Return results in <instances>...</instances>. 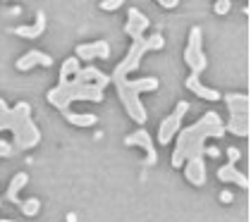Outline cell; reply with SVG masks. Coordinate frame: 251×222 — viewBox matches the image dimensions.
<instances>
[{"mask_svg":"<svg viewBox=\"0 0 251 222\" xmlns=\"http://www.w3.org/2000/svg\"><path fill=\"white\" fill-rule=\"evenodd\" d=\"M160 7H168V10H173V7H177V0H160Z\"/></svg>","mask_w":251,"mask_h":222,"instance_id":"obj_26","label":"cell"},{"mask_svg":"<svg viewBox=\"0 0 251 222\" xmlns=\"http://www.w3.org/2000/svg\"><path fill=\"white\" fill-rule=\"evenodd\" d=\"M75 81H77V84H94L98 89H105L108 81H110V76L103 74L98 67H81V70L75 74Z\"/></svg>","mask_w":251,"mask_h":222,"instance_id":"obj_13","label":"cell"},{"mask_svg":"<svg viewBox=\"0 0 251 222\" xmlns=\"http://www.w3.org/2000/svg\"><path fill=\"white\" fill-rule=\"evenodd\" d=\"M62 117L75 124V127H94L98 124V117L94 112H70V110H62Z\"/></svg>","mask_w":251,"mask_h":222,"instance_id":"obj_19","label":"cell"},{"mask_svg":"<svg viewBox=\"0 0 251 222\" xmlns=\"http://www.w3.org/2000/svg\"><path fill=\"white\" fill-rule=\"evenodd\" d=\"M26 182H29V174L26 172H17L15 177H12V182H10V186H7V191H5V198L10 201V203L20 205V191L26 186Z\"/></svg>","mask_w":251,"mask_h":222,"instance_id":"obj_18","label":"cell"},{"mask_svg":"<svg viewBox=\"0 0 251 222\" xmlns=\"http://www.w3.org/2000/svg\"><path fill=\"white\" fill-rule=\"evenodd\" d=\"M20 208H22V213H24L26 218H34V215H39L41 201L39 198H26V201H22L20 203Z\"/></svg>","mask_w":251,"mask_h":222,"instance_id":"obj_21","label":"cell"},{"mask_svg":"<svg viewBox=\"0 0 251 222\" xmlns=\"http://www.w3.org/2000/svg\"><path fill=\"white\" fill-rule=\"evenodd\" d=\"M146 29H149V17L141 12V10H127V24H125V34L132 38V41H139V38H144L146 34Z\"/></svg>","mask_w":251,"mask_h":222,"instance_id":"obj_10","label":"cell"},{"mask_svg":"<svg viewBox=\"0 0 251 222\" xmlns=\"http://www.w3.org/2000/svg\"><path fill=\"white\" fill-rule=\"evenodd\" d=\"M43 31H46V12H43V10H36V19H34V24L12 29V34H17V36H22V38H39Z\"/></svg>","mask_w":251,"mask_h":222,"instance_id":"obj_15","label":"cell"},{"mask_svg":"<svg viewBox=\"0 0 251 222\" xmlns=\"http://www.w3.org/2000/svg\"><path fill=\"white\" fill-rule=\"evenodd\" d=\"M218 179L225 182V184H230L232 182V184L242 186V189H247V191H249V186H251L249 177H247L244 172H239L237 165H232V163H225L223 167H218Z\"/></svg>","mask_w":251,"mask_h":222,"instance_id":"obj_12","label":"cell"},{"mask_svg":"<svg viewBox=\"0 0 251 222\" xmlns=\"http://www.w3.org/2000/svg\"><path fill=\"white\" fill-rule=\"evenodd\" d=\"M12 131L20 150H31L41 144V131L31 120V105L17 103L15 108H7V103L0 98V131Z\"/></svg>","mask_w":251,"mask_h":222,"instance_id":"obj_2","label":"cell"},{"mask_svg":"<svg viewBox=\"0 0 251 222\" xmlns=\"http://www.w3.org/2000/svg\"><path fill=\"white\" fill-rule=\"evenodd\" d=\"M0 222H17V220H0Z\"/></svg>","mask_w":251,"mask_h":222,"instance_id":"obj_29","label":"cell"},{"mask_svg":"<svg viewBox=\"0 0 251 222\" xmlns=\"http://www.w3.org/2000/svg\"><path fill=\"white\" fill-rule=\"evenodd\" d=\"M234 134V136H242L247 139L251 134V115H230V122L225 124V134Z\"/></svg>","mask_w":251,"mask_h":222,"instance_id":"obj_16","label":"cell"},{"mask_svg":"<svg viewBox=\"0 0 251 222\" xmlns=\"http://www.w3.org/2000/svg\"><path fill=\"white\" fill-rule=\"evenodd\" d=\"M81 70V65H79V60L75 55L67 57L65 62H62V67H60V79L58 81H70V76L75 79V74Z\"/></svg>","mask_w":251,"mask_h":222,"instance_id":"obj_20","label":"cell"},{"mask_svg":"<svg viewBox=\"0 0 251 222\" xmlns=\"http://www.w3.org/2000/svg\"><path fill=\"white\" fill-rule=\"evenodd\" d=\"M48 103L60 112L67 110V105L72 100H86V103H103V89H98L94 84H77L75 79L70 81H58V86H53L46 93Z\"/></svg>","mask_w":251,"mask_h":222,"instance_id":"obj_4","label":"cell"},{"mask_svg":"<svg viewBox=\"0 0 251 222\" xmlns=\"http://www.w3.org/2000/svg\"><path fill=\"white\" fill-rule=\"evenodd\" d=\"M187 110H189V103L187 100H179L177 103V108L173 110V115H168L163 122H160V127H158V144H170L173 141V136H177L179 134V124H182V120H184V115H187Z\"/></svg>","mask_w":251,"mask_h":222,"instance_id":"obj_7","label":"cell"},{"mask_svg":"<svg viewBox=\"0 0 251 222\" xmlns=\"http://www.w3.org/2000/svg\"><path fill=\"white\" fill-rule=\"evenodd\" d=\"M50 65H53V57L34 48V50H26V53L17 60L15 67H17L20 72H29V70H34V67H50Z\"/></svg>","mask_w":251,"mask_h":222,"instance_id":"obj_11","label":"cell"},{"mask_svg":"<svg viewBox=\"0 0 251 222\" xmlns=\"http://www.w3.org/2000/svg\"><path fill=\"white\" fill-rule=\"evenodd\" d=\"M184 62L189 65V76L192 79H201V72L208 67V57L203 53V34L199 26H192L189 31V43H187V50H184Z\"/></svg>","mask_w":251,"mask_h":222,"instance_id":"obj_6","label":"cell"},{"mask_svg":"<svg viewBox=\"0 0 251 222\" xmlns=\"http://www.w3.org/2000/svg\"><path fill=\"white\" fill-rule=\"evenodd\" d=\"M230 7H232L230 0H218V2H215V12H218V15H227Z\"/></svg>","mask_w":251,"mask_h":222,"instance_id":"obj_22","label":"cell"},{"mask_svg":"<svg viewBox=\"0 0 251 222\" xmlns=\"http://www.w3.org/2000/svg\"><path fill=\"white\" fill-rule=\"evenodd\" d=\"M117 7H122V0H103L100 2V10H108V12H113Z\"/></svg>","mask_w":251,"mask_h":222,"instance_id":"obj_23","label":"cell"},{"mask_svg":"<svg viewBox=\"0 0 251 222\" xmlns=\"http://www.w3.org/2000/svg\"><path fill=\"white\" fill-rule=\"evenodd\" d=\"M220 198H223V203H232V201H234L230 191H223V194H220Z\"/></svg>","mask_w":251,"mask_h":222,"instance_id":"obj_27","label":"cell"},{"mask_svg":"<svg viewBox=\"0 0 251 222\" xmlns=\"http://www.w3.org/2000/svg\"><path fill=\"white\" fill-rule=\"evenodd\" d=\"M160 86V81L155 76H144V79H117L115 81V91L120 103L125 105V112L134 120L136 124H146L149 112L144 108V103L139 100V96L144 91H155Z\"/></svg>","mask_w":251,"mask_h":222,"instance_id":"obj_3","label":"cell"},{"mask_svg":"<svg viewBox=\"0 0 251 222\" xmlns=\"http://www.w3.org/2000/svg\"><path fill=\"white\" fill-rule=\"evenodd\" d=\"M163 46H165V38H163L160 31H155V34H151V36L139 38V41H132L127 55L115 65V72H113L110 79H113V81H117V79H129V74L139 67L141 57L146 55L149 50H163Z\"/></svg>","mask_w":251,"mask_h":222,"instance_id":"obj_5","label":"cell"},{"mask_svg":"<svg viewBox=\"0 0 251 222\" xmlns=\"http://www.w3.org/2000/svg\"><path fill=\"white\" fill-rule=\"evenodd\" d=\"M227 160H230L232 165L239 160V150H237V148H227Z\"/></svg>","mask_w":251,"mask_h":222,"instance_id":"obj_25","label":"cell"},{"mask_svg":"<svg viewBox=\"0 0 251 222\" xmlns=\"http://www.w3.org/2000/svg\"><path fill=\"white\" fill-rule=\"evenodd\" d=\"M184 86H187V89H189L192 93H196L199 98H203V100H211V103H215V100H220V98H223V96L215 91V89H211V86H203V84H201V79H192V76H187Z\"/></svg>","mask_w":251,"mask_h":222,"instance_id":"obj_17","label":"cell"},{"mask_svg":"<svg viewBox=\"0 0 251 222\" xmlns=\"http://www.w3.org/2000/svg\"><path fill=\"white\" fill-rule=\"evenodd\" d=\"M125 144L127 146H139V148H144L146 150V165H155L158 163V150L153 148V139H151V134L146 129H136L132 131V134H127L125 136Z\"/></svg>","mask_w":251,"mask_h":222,"instance_id":"obj_8","label":"cell"},{"mask_svg":"<svg viewBox=\"0 0 251 222\" xmlns=\"http://www.w3.org/2000/svg\"><path fill=\"white\" fill-rule=\"evenodd\" d=\"M225 122L218 112H206L199 122L179 129L173 150V167H184V177L192 186L206 184V163H203V141L206 139H223Z\"/></svg>","mask_w":251,"mask_h":222,"instance_id":"obj_1","label":"cell"},{"mask_svg":"<svg viewBox=\"0 0 251 222\" xmlns=\"http://www.w3.org/2000/svg\"><path fill=\"white\" fill-rule=\"evenodd\" d=\"M7 155H12V146L7 141H0V158H7Z\"/></svg>","mask_w":251,"mask_h":222,"instance_id":"obj_24","label":"cell"},{"mask_svg":"<svg viewBox=\"0 0 251 222\" xmlns=\"http://www.w3.org/2000/svg\"><path fill=\"white\" fill-rule=\"evenodd\" d=\"M203 155H211V158H215V155H218V148H206V150H203Z\"/></svg>","mask_w":251,"mask_h":222,"instance_id":"obj_28","label":"cell"},{"mask_svg":"<svg viewBox=\"0 0 251 222\" xmlns=\"http://www.w3.org/2000/svg\"><path fill=\"white\" fill-rule=\"evenodd\" d=\"M77 60H108L110 57V43L108 41H91V43H79L77 46Z\"/></svg>","mask_w":251,"mask_h":222,"instance_id":"obj_9","label":"cell"},{"mask_svg":"<svg viewBox=\"0 0 251 222\" xmlns=\"http://www.w3.org/2000/svg\"><path fill=\"white\" fill-rule=\"evenodd\" d=\"M223 98L227 103L230 115H251V98L247 93H225Z\"/></svg>","mask_w":251,"mask_h":222,"instance_id":"obj_14","label":"cell"}]
</instances>
